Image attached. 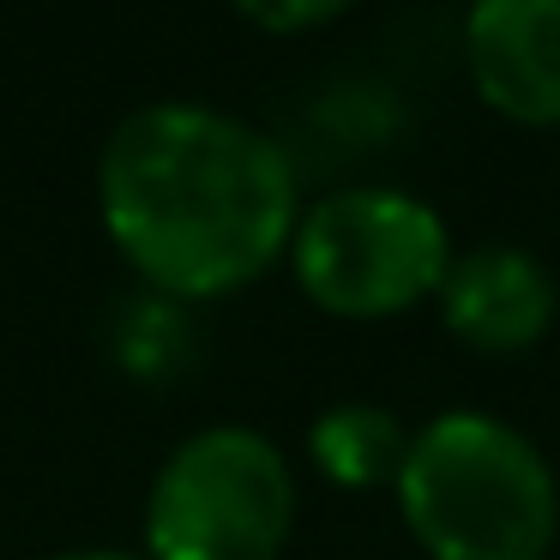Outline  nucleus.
I'll return each mask as SVG.
<instances>
[{"label": "nucleus", "mask_w": 560, "mask_h": 560, "mask_svg": "<svg viewBox=\"0 0 560 560\" xmlns=\"http://www.w3.org/2000/svg\"><path fill=\"white\" fill-rule=\"evenodd\" d=\"M103 230L170 302H211L283 259L302 218L295 163L211 103H145L103 145Z\"/></svg>", "instance_id": "1"}, {"label": "nucleus", "mask_w": 560, "mask_h": 560, "mask_svg": "<svg viewBox=\"0 0 560 560\" xmlns=\"http://www.w3.org/2000/svg\"><path fill=\"white\" fill-rule=\"evenodd\" d=\"M392 488L428 560H548L560 536L555 464L494 410L428 416Z\"/></svg>", "instance_id": "2"}, {"label": "nucleus", "mask_w": 560, "mask_h": 560, "mask_svg": "<svg viewBox=\"0 0 560 560\" xmlns=\"http://www.w3.org/2000/svg\"><path fill=\"white\" fill-rule=\"evenodd\" d=\"M446 218L404 187H338L295 218L290 259L307 302L338 319H392L440 290L452 266Z\"/></svg>", "instance_id": "3"}, {"label": "nucleus", "mask_w": 560, "mask_h": 560, "mask_svg": "<svg viewBox=\"0 0 560 560\" xmlns=\"http://www.w3.org/2000/svg\"><path fill=\"white\" fill-rule=\"evenodd\" d=\"M295 524V476L259 428H199L163 458L145 500L151 560H278Z\"/></svg>", "instance_id": "4"}, {"label": "nucleus", "mask_w": 560, "mask_h": 560, "mask_svg": "<svg viewBox=\"0 0 560 560\" xmlns=\"http://www.w3.org/2000/svg\"><path fill=\"white\" fill-rule=\"evenodd\" d=\"M440 319L452 338L482 355H518L555 326L560 283L548 259L524 242H476L452 254L446 278L434 290Z\"/></svg>", "instance_id": "5"}, {"label": "nucleus", "mask_w": 560, "mask_h": 560, "mask_svg": "<svg viewBox=\"0 0 560 560\" xmlns=\"http://www.w3.org/2000/svg\"><path fill=\"white\" fill-rule=\"evenodd\" d=\"M464 67L476 97L524 127L560 121V0H470Z\"/></svg>", "instance_id": "6"}, {"label": "nucleus", "mask_w": 560, "mask_h": 560, "mask_svg": "<svg viewBox=\"0 0 560 560\" xmlns=\"http://www.w3.org/2000/svg\"><path fill=\"white\" fill-rule=\"evenodd\" d=\"M307 452H314V464L338 488H380V482H398L404 452H410V428L386 404L343 398V404L314 416Z\"/></svg>", "instance_id": "7"}, {"label": "nucleus", "mask_w": 560, "mask_h": 560, "mask_svg": "<svg viewBox=\"0 0 560 560\" xmlns=\"http://www.w3.org/2000/svg\"><path fill=\"white\" fill-rule=\"evenodd\" d=\"M109 343H115V362L139 380H170L175 368H187L194 355V326H187L182 302L170 295H133V302L115 314L109 326Z\"/></svg>", "instance_id": "8"}, {"label": "nucleus", "mask_w": 560, "mask_h": 560, "mask_svg": "<svg viewBox=\"0 0 560 560\" xmlns=\"http://www.w3.org/2000/svg\"><path fill=\"white\" fill-rule=\"evenodd\" d=\"M242 19H254L259 31H278V37H295V31H319L331 19H343L355 0H230Z\"/></svg>", "instance_id": "9"}, {"label": "nucleus", "mask_w": 560, "mask_h": 560, "mask_svg": "<svg viewBox=\"0 0 560 560\" xmlns=\"http://www.w3.org/2000/svg\"><path fill=\"white\" fill-rule=\"evenodd\" d=\"M49 560H139V555H115V548H67V555H49Z\"/></svg>", "instance_id": "10"}]
</instances>
